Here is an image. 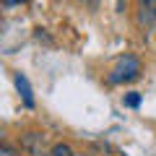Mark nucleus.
Instances as JSON below:
<instances>
[{"label": "nucleus", "mask_w": 156, "mask_h": 156, "mask_svg": "<svg viewBox=\"0 0 156 156\" xmlns=\"http://www.w3.org/2000/svg\"><path fill=\"white\" fill-rule=\"evenodd\" d=\"M138 76H140V60L135 55H122L115 62V68H112V73L107 76V81H109L112 86H117V83H130V81H135Z\"/></svg>", "instance_id": "1"}, {"label": "nucleus", "mask_w": 156, "mask_h": 156, "mask_svg": "<svg viewBox=\"0 0 156 156\" xmlns=\"http://www.w3.org/2000/svg\"><path fill=\"white\" fill-rule=\"evenodd\" d=\"M135 23L143 31L156 26V0H135Z\"/></svg>", "instance_id": "2"}, {"label": "nucleus", "mask_w": 156, "mask_h": 156, "mask_svg": "<svg viewBox=\"0 0 156 156\" xmlns=\"http://www.w3.org/2000/svg\"><path fill=\"white\" fill-rule=\"evenodd\" d=\"M13 83H16V89H18V94H21L23 104L31 109V107H34V91H31V83H29V78L23 76V73H13Z\"/></svg>", "instance_id": "3"}, {"label": "nucleus", "mask_w": 156, "mask_h": 156, "mask_svg": "<svg viewBox=\"0 0 156 156\" xmlns=\"http://www.w3.org/2000/svg\"><path fill=\"white\" fill-rule=\"evenodd\" d=\"M23 148L31 156H47L44 154V135L42 133H29L26 138H23Z\"/></svg>", "instance_id": "4"}, {"label": "nucleus", "mask_w": 156, "mask_h": 156, "mask_svg": "<svg viewBox=\"0 0 156 156\" xmlns=\"http://www.w3.org/2000/svg\"><path fill=\"white\" fill-rule=\"evenodd\" d=\"M47 156H76V151L70 148V143H65V140H57V143H52L50 154Z\"/></svg>", "instance_id": "5"}, {"label": "nucleus", "mask_w": 156, "mask_h": 156, "mask_svg": "<svg viewBox=\"0 0 156 156\" xmlns=\"http://www.w3.org/2000/svg\"><path fill=\"white\" fill-rule=\"evenodd\" d=\"M122 104L130 107V109L140 107V94H138V91H130V94H125V96H122Z\"/></svg>", "instance_id": "6"}, {"label": "nucleus", "mask_w": 156, "mask_h": 156, "mask_svg": "<svg viewBox=\"0 0 156 156\" xmlns=\"http://www.w3.org/2000/svg\"><path fill=\"white\" fill-rule=\"evenodd\" d=\"M0 156H21V151H18V148H13V146L0 143Z\"/></svg>", "instance_id": "7"}, {"label": "nucleus", "mask_w": 156, "mask_h": 156, "mask_svg": "<svg viewBox=\"0 0 156 156\" xmlns=\"http://www.w3.org/2000/svg\"><path fill=\"white\" fill-rule=\"evenodd\" d=\"M81 5H83L86 11H91V13H96V11H99V0H81Z\"/></svg>", "instance_id": "8"}, {"label": "nucleus", "mask_w": 156, "mask_h": 156, "mask_svg": "<svg viewBox=\"0 0 156 156\" xmlns=\"http://www.w3.org/2000/svg\"><path fill=\"white\" fill-rule=\"evenodd\" d=\"M5 5H21V3H29V0H3Z\"/></svg>", "instance_id": "9"}, {"label": "nucleus", "mask_w": 156, "mask_h": 156, "mask_svg": "<svg viewBox=\"0 0 156 156\" xmlns=\"http://www.w3.org/2000/svg\"><path fill=\"white\" fill-rule=\"evenodd\" d=\"M117 11H120V13L125 11V0H117Z\"/></svg>", "instance_id": "10"}, {"label": "nucleus", "mask_w": 156, "mask_h": 156, "mask_svg": "<svg viewBox=\"0 0 156 156\" xmlns=\"http://www.w3.org/2000/svg\"><path fill=\"white\" fill-rule=\"evenodd\" d=\"M76 156H86V154H76Z\"/></svg>", "instance_id": "11"}]
</instances>
